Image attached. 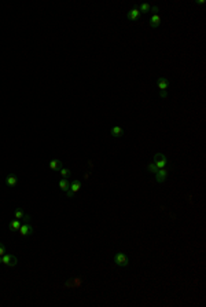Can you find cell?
<instances>
[{"label":"cell","instance_id":"5bb4252c","mask_svg":"<svg viewBox=\"0 0 206 307\" xmlns=\"http://www.w3.org/2000/svg\"><path fill=\"white\" fill-rule=\"evenodd\" d=\"M151 10V6L150 4H147V3H143V4H140L139 6V11L140 12H143V14H146V12H148Z\"/></svg>","mask_w":206,"mask_h":307},{"label":"cell","instance_id":"30bf717a","mask_svg":"<svg viewBox=\"0 0 206 307\" xmlns=\"http://www.w3.org/2000/svg\"><path fill=\"white\" fill-rule=\"evenodd\" d=\"M80 189H81V182L77 181V179H74V181H73L72 183H70V187H69V190H70L73 194H76L78 190H80Z\"/></svg>","mask_w":206,"mask_h":307},{"label":"cell","instance_id":"7c38bea8","mask_svg":"<svg viewBox=\"0 0 206 307\" xmlns=\"http://www.w3.org/2000/svg\"><path fill=\"white\" fill-rule=\"evenodd\" d=\"M59 187H61V190H62V191H68V190H69V187H70V183H69V181H68V179L62 178L61 181H59Z\"/></svg>","mask_w":206,"mask_h":307},{"label":"cell","instance_id":"7a4b0ae2","mask_svg":"<svg viewBox=\"0 0 206 307\" xmlns=\"http://www.w3.org/2000/svg\"><path fill=\"white\" fill-rule=\"evenodd\" d=\"M154 160H155V167H157L158 169H161V168H165V165H166V157L162 154V153H157V154L154 156Z\"/></svg>","mask_w":206,"mask_h":307},{"label":"cell","instance_id":"ac0fdd59","mask_svg":"<svg viewBox=\"0 0 206 307\" xmlns=\"http://www.w3.org/2000/svg\"><path fill=\"white\" fill-rule=\"evenodd\" d=\"M147 169H148V171L151 172V174H155V172L158 171V168L155 167V164H154V163H150V164L147 165Z\"/></svg>","mask_w":206,"mask_h":307},{"label":"cell","instance_id":"7402d4cb","mask_svg":"<svg viewBox=\"0 0 206 307\" xmlns=\"http://www.w3.org/2000/svg\"><path fill=\"white\" fill-rule=\"evenodd\" d=\"M150 11H153V14H157L158 7H157V6H154V7H151V10H150Z\"/></svg>","mask_w":206,"mask_h":307},{"label":"cell","instance_id":"4fadbf2b","mask_svg":"<svg viewBox=\"0 0 206 307\" xmlns=\"http://www.w3.org/2000/svg\"><path fill=\"white\" fill-rule=\"evenodd\" d=\"M8 227H10L11 230H20V227H21V222H20V219H15V220H12V222H10Z\"/></svg>","mask_w":206,"mask_h":307},{"label":"cell","instance_id":"6da1fadb","mask_svg":"<svg viewBox=\"0 0 206 307\" xmlns=\"http://www.w3.org/2000/svg\"><path fill=\"white\" fill-rule=\"evenodd\" d=\"M114 263H116L117 266L126 267L129 264V259L124 252H118V254H116V256H114Z\"/></svg>","mask_w":206,"mask_h":307},{"label":"cell","instance_id":"ffe728a7","mask_svg":"<svg viewBox=\"0 0 206 307\" xmlns=\"http://www.w3.org/2000/svg\"><path fill=\"white\" fill-rule=\"evenodd\" d=\"M4 254H6V247H4V244L0 242V256H3Z\"/></svg>","mask_w":206,"mask_h":307},{"label":"cell","instance_id":"3957f363","mask_svg":"<svg viewBox=\"0 0 206 307\" xmlns=\"http://www.w3.org/2000/svg\"><path fill=\"white\" fill-rule=\"evenodd\" d=\"M20 234L22 236V237H26V236H32V234H33V227H32V225H30L29 222H26L25 225H21Z\"/></svg>","mask_w":206,"mask_h":307},{"label":"cell","instance_id":"9a60e30c","mask_svg":"<svg viewBox=\"0 0 206 307\" xmlns=\"http://www.w3.org/2000/svg\"><path fill=\"white\" fill-rule=\"evenodd\" d=\"M10 258H11V254H4L2 256V263L6 264V266H8V263H10Z\"/></svg>","mask_w":206,"mask_h":307},{"label":"cell","instance_id":"277c9868","mask_svg":"<svg viewBox=\"0 0 206 307\" xmlns=\"http://www.w3.org/2000/svg\"><path fill=\"white\" fill-rule=\"evenodd\" d=\"M166 176H168V169L166 168H161V169H158L157 172H155V181L157 182H164L165 179H166Z\"/></svg>","mask_w":206,"mask_h":307},{"label":"cell","instance_id":"8992f818","mask_svg":"<svg viewBox=\"0 0 206 307\" xmlns=\"http://www.w3.org/2000/svg\"><path fill=\"white\" fill-rule=\"evenodd\" d=\"M140 14H142V12L139 11V8H138V7L132 8V10H129V11H128V20H131V21L140 20Z\"/></svg>","mask_w":206,"mask_h":307},{"label":"cell","instance_id":"e0dca14e","mask_svg":"<svg viewBox=\"0 0 206 307\" xmlns=\"http://www.w3.org/2000/svg\"><path fill=\"white\" fill-rule=\"evenodd\" d=\"M59 172H61V175L65 179H68V176H70V169H68V168H62Z\"/></svg>","mask_w":206,"mask_h":307},{"label":"cell","instance_id":"5b68a950","mask_svg":"<svg viewBox=\"0 0 206 307\" xmlns=\"http://www.w3.org/2000/svg\"><path fill=\"white\" fill-rule=\"evenodd\" d=\"M50 169H51V171H61V169L63 168V163L61 161V160H51V161H50Z\"/></svg>","mask_w":206,"mask_h":307},{"label":"cell","instance_id":"d6986e66","mask_svg":"<svg viewBox=\"0 0 206 307\" xmlns=\"http://www.w3.org/2000/svg\"><path fill=\"white\" fill-rule=\"evenodd\" d=\"M15 264H17V256H15V255H11L10 263H8V266H10V267H14Z\"/></svg>","mask_w":206,"mask_h":307},{"label":"cell","instance_id":"ba28073f","mask_svg":"<svg viewBox=\"0 0 206 307\" xmlns=\"http://www.w3.org/2000/svg\"><path fill=\"white\" fill-rule=\"evenodd\" d=\"M18 183V178H17V175H14V174H10V175H7V178H6V185L7 186H15V185Z\"/></svg>","mask_w":206,"mask_h":307},{"label":"cell","instance_id":"2e32d148","mask_svg":"<svg viewBox=\"0 0 206 307\" xmlns=\"http://www.w3.org/2000/svg\"><path fill=\"white\" fill-rule=\"evenodd\" d=\"M14 216H15V219H22L25 216V213H24V211H22L21 208H17L15 209V212H14Z\"/></svg>","mask_w":206,"mask_h":307},{"label":"cell","instance_id":"52a82bcc","mask_svg":"<svg viewBox=\"0 0 206 307\" xmlns=\"http://www.w3.org/2000/svg\"><path fill=\"white\" fill-rule=\"evenodd\" d=\"M161 21H162V18L160 17L158 14H153V17L150 18V26L151 28H158L161 24Z\"/></svg>","mask_w":206,"mask_h":307},{"label":"cell","instance_id":"9c48e42d","mask_svg":"<svg viewBox=\"0 0 206 307\" xmlns=\"http://www.w3.org/2000/svg\"><path fill=\"white\" fill-rule=\"evenodd\" d=\"M157 84H158V88H160L161 91H166L168 85H169V81H168V79H165V77H160L157 80Z\"/></svg>","mask_w":206,"mask_h":307},{"label":"cell","instance_id":"8fae6325","mask_svg":"<svg viewBox=\"0 0 206 307\" xmlns=\"http://www.w3.org/2000/svg\"><path fill=\"white\" fill-rule=\"evenodd\" d=\"M110 134H112L113 136H116V138H118V136H122L124 135V130L120 126H116V127H113V128H112Z\"/></svg>","mask_w":206,"mask_h":307},{"label":"cell","instance_id":"44dd1931","mask_svg":"<svg viewBox=\"0 0 206 307\" xmlns=\"http://www.w3.org/2000/svg\"><path fill=\"white\" fill-rule=\"evenodd\" d=\"M160 95H161V98H166V97H168V92H166V91H161Z\"/></svg>","mask_w":206,"mask_h":307}]
</instances>
